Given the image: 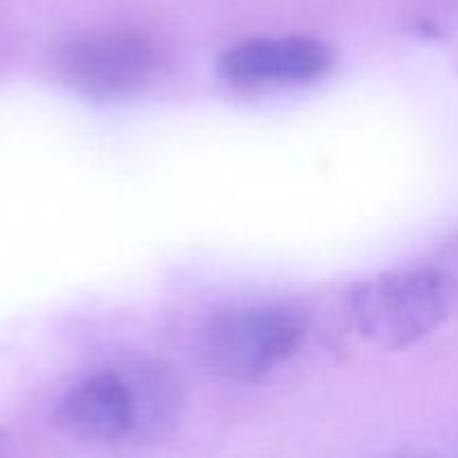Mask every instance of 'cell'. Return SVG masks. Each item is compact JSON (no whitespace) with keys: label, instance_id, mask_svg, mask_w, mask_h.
I'll return each instance as SVG.
<instances>
[{"label":"cell","instance_id":"1","mask_svg":"<svg viewBox=\"0 0 458 458\" xmlns=\"http://www.w3.org/2000/svg\"><path fill=\"white\" fill-rule=\"evenodd\" d=\"M179 383L157 362L134 360L72 385L54 407V425L85 443H150L177 425Z\"/></svg>","mask_w":458,"mask_h":458},{"label":"cell","instance_id":"2","mask_svg":"<svg viewBox=\"0 0 458 458\" xmlns=\"http://www.w3.org/2000/svg\"><path fill=\"white\" fill-rule=\"evenodd\" d=\"M454 300V280L441 268H401L358 286L352 295V318L371 344L403 352L437 331Z\"/></svg>","mask_w":458,"mask_h":458},{"label":"cell","instance_id":"3","mask_svg":"<svg viewBox=\"0 0 458 458\" xmlns=\"http://www.w3.org/2000/svg\"><path fill=\"white\" fill-rule=\"evenodd\" d=\"M307 318L286 304H253L222 313L206 329L210 367L228 380L250 383L271 374L300 347Z\"/></svg>","mask_w":458,"mask_h":458},{"label":"cell","instance_id":"4","mask_svg":"<svg viewBox=\"0 0 458 458\" xmlns=\"http://www.w3.org/2000/svg\"><path fill=\"white\" fill-rule=\"evenodd\" d=\"M56 67L74 92L94 101H112L150 83L159 67V52L139 31H92L70 40L58 54Z\"/></svg>","mask_w":458,"mask_h":458},{"label":"cell","instance_id":"5","mask_svg":"<svg viewBox=\"0 0 458 458\" xmlns=\"http://www.w3.org/2000/svg\"><path fill=\"white\" fill-rule=\"evenodd\" d=\"M331 49L311 36L250 38L228 49L219 61L224 79L240 88L304 83L325 74Z\"/></svg>","mask_w":458,"mask_h":458}]
</instances>
